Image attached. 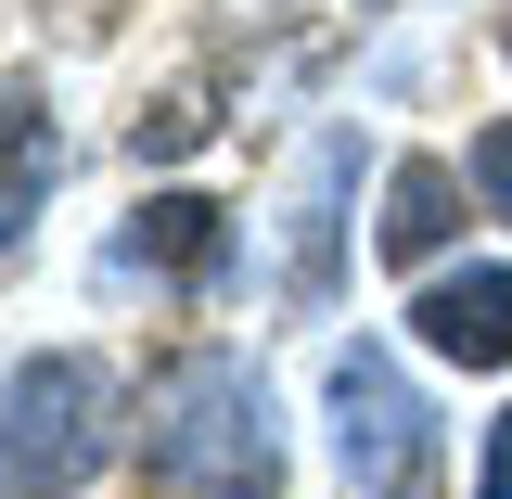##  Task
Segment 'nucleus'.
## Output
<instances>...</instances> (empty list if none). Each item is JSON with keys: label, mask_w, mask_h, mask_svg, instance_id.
Here are the masks:
<instances>
[{"label": "nucleus", "mask_w": 512, "mask_h": 499, "mask_svg": "<svg viewBox=\"0 0 512 499\" xmlns=\"http://www.w3.org/2000/svg\"><path fill=\"white\" fill-rule=\"evenodd\" d=\"M52 180H64V128H52V103H39V90H0V269L39 244Z\"/></svg>", "instance_id": "nucleus-6"}, {"label": "nucleus", "mask_w": 512, "mask_h": 499, "mask_svg": "<svg viewBox=\"0 0 512 499\" xmlns=\"http://www.w3.org/2000/svg\"><path fill=\"white\" fill-rule=\"evenodd\" d=\"M461 167H474V192H487V218H512V116L474 128V154H461Z\"/></svg>", "instance_id": "nucleus-9"}, {"label": "nucleus", "mask_w": 512, "mask_h": 499, "mask_svg": "<svg viewBox=\"0 0 512 499\" xmlns=\"http://www.w3.org/2000/svg\"><path fill=\"white\" fill-rule=\"evenodd\" d=\"M141 474L167 499H282V397L244 346H180L141 397Z\"/></svg>", "instance_id": "nucleus-1"}, {"label": "nucleus", "mask_w": 512, "mask_h": 499, "mask_svg": "<svg viewBox=\"0 0 512 499\" xmlns=\"http://www.w3.org/2000/svg\"><path fill=\"white\" fill-rule=\"evenodd\" d=\"M474 499H512V410L474 436Z\"/></svg>", "instance_id": "nucleus-10"}, {"label": "nucleus", "mask_w": 512, "mask_h": 499, "mask_svg": "<svg viewBox=\"0 0 512 499\" xmlns=\"http://www.w3.org/2000/svg\"><path fill=\"white\" fill-rule=\"evenodd\" d=\"M410 346L461 372H512V269H436L410 295Z\"/></svg>", "instance_id": "nucleus-5"}, {"label": "nucleus", "mask_w": 512, "mask_h": 499, "mask_svg": "<svg viewBox=\"0 0 512 499\" xmlns=\"http://www.w3.org/2000/svg\"><path fill=\"white\" fill-rule=\"evenodd\" d=\"M461 180H474V167H448V154H397V167H384V218H372V244L397 256V269H436L448 231H461Z\"/></svg>", "instance_id": "nucleus-7"}, {"label": "nucleus", "mask_w": 512, "mask_h": 499, "mask_svg": "<svg viewBox=\"0 0 512 499\" xmlns=\"http://www.w3.org/2000/svg\"><path fill=\"white\" fill-rule=\"evenodd\" d=\"M320 410H333V474L346 499H436V397L397 372V346H333V372H320Z\"/></svg>", "instance_id": "nucleus-3"}, {"label": "nucleus", "mask_w": 512, "mask_h": 499, "mask_svg": "<svg viewBox=\"0 0 512 499\" xmlns=\"http://www.w3.org/2000/svg\"><path fill=\"white\" fill-rule=\"evenodd\" d=\"M128 384L90 359V346H39L0 372V499H77L103 461H116Z\"/></svg>", "instance_id": "nucleus-2"}, {"label": "nucleus", "mask_w": 512, "mask_h": 499, "mask_svg": "<svg viewBox=\"0 0 512 499\" xmlns=\"http://www.w3.org/2000/svg\"><path fill=\"white\" fill-rule=\"evenodd\" d=\"M500 64H512V13H500Z\"/></svg>", "instance_id": "nucleus-11"}, {"label": "nucleus", "mask_w": 512, "mask_h": 499, "mask_svg": "<svg viewBox=\"0 0 512 499\" xmlns=\"http://www.w3.org/2000/svg\"><path fill=\"white\" fill-rule=\"evenodd\" d=\"M103 282H180V295H218V282H231V218H218L205 192H154V205L116 231Z\"/></svg>", "instance_id": "nucleus-4"}, {"label": "nucleus", "mask_w": 512, "mask_h": 499, "mask_svg": "<svg viewBox=\"0 0 512 499\" xmlns=\"http://www.w3.org/2000/svg\"><path fill=\"white\" fill-rule=\"evenodd\" d=\"M359 180V141L346 128H320L308 167H295V308H333V205Z\"/></svg>", "instance_id": "nucleus-8"}]
</instances>
